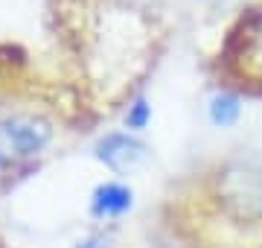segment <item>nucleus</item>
Here are the masks:
<instances>
[{
	"mask_svg": "<svg viewBox=\"0 0 262 248\" xmlns=\"http://www.w3.org/2000/svg\"><path fill=\"white\" fill-rule=\"evenodd\" d=\"M53 129L41 117H6L0 120V167L27 161L50 143Z\"/></svg>",
	"mask_w": 262,
	"mask_h": 248,
	"instance_id": "obj_1",
	"label": "nucleus"
},
{
	"mask_svg": "<svg viewBox=\"0 0 262 248\" xmlns=\"http://www.w3.org/2000/svg\"><path fill=\"white\" fill-rule=\"evenodd\" d=\"M96 158L114 172H134L149 161V149L143 140L131 137V134H105L99 146H96Z\"/></svg>",
	"mask_w": 262,
	"mask_h": 248,
	"instance_id": "obj_2",
	"label": "nucleus"
},
{
	"mask_svg": "<svg viewBox=\"0 0 262 248\" xmlns=\"http://www.w3.org/2000/svg\"><path fill=\"white\" fill-rule=\"evenodd\" d=\"M131 208V190L122 184H102L94 193V213L96 216H120Z\"/></svg>",
	"mask_w": 262,
	"mask_h": 248,
	"instance_id": "obj_3",
	"label": "nucleus"
},
{
	"mask_svg": "<svg viewBox=\"0 0 262 248\" xmlns=\"http://www.w3.org/2000/svg\"><path fill=\"white\" fill-rule=\"evenodd\" d=\"M242 114V105H239V96L236 94H215L210 99V120L215 126H233Z\"/></svg>",
	"mask_w": 262,
	"mask_h": 248,
	"instance_id": "obj_4",
	"label": "nucleus"
},
{
	"mask_svg": "<svg viewBox=\"0 0 262 248\" xmlns=\"http://www.w3.org/2000/svg\"><path fill=\"white\" fill-rule=\"evenodd\" d=\"M151 120V105L146 102V99H134V105L128 108V114H125V126L128 129H143V126Z\"/></svg>",
	"mask_w": 262,
	"mask_h": 248,
	"instance_id": "obj_5",
	"label": "nucleus"
},
{
	"mask_svg": "<svg viewBox=\"0 0 262 248\" xmlns=\"http://www.w3.org/2000/svg\"><path fill=\"white\" fill-rule=\"evenodd\" d=\"M79 248H102V239H84V242H79Z\"/></svg>",
	"mask_w": 262,
	"mask_h": 248,
	"instance_id": "obj_6",
	"label": "nucleus"
}]
</instances>
